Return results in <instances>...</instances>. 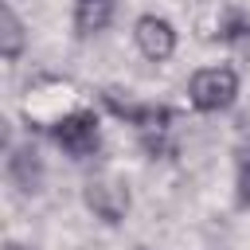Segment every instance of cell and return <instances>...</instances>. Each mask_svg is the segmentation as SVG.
Instances as JSON below:
<instances>
[{"instance_id": "obj_1", "label": "cell", "mask_w": 250, "mask_h": 250, "mask_svg": "<svg viewBox=\"0 0 250 250\" xmlns=\"http://www.w3.org/2000/svg\"><path fill=\"white\" fill-rule=\"evenodd\" d=\"M98 98H102V105H105L117 121H125V125L137 133V141H141L145 152H152V156H156V152H168V133H172V121H176V113H172L168 105L121 98V90H102Z\"/></svg>"}, {"instance_id": "obj_2", "label": "cell", "mask_w": 250, "mask_h": 250, "mask_svg": "<svg viewBox=\"0 0 250 250\" xmlns=\"http://www.w3.org/2000/svg\"><path fill=\"white\" fill-rule=\"evenodd\" d=\"M238 86L242 82L230 62H211L188 78V102L195 113H227L238 102Z\"/></svg>"}, {"instance_id": "obj_3", "label": "cell", "mask_w": 250, "mask_h": 250, "mask_svg": "<svg viewBox=\"0 0 250 250\" xmlns=\"http://www.w3.org/2000/svg\"><path fill=\"white\" fill-rule=\"evenodd\" d=\"M47 133L70 160H90L102 148V117L94 109H66L47 125Z\"/></svg>"}, {"instance_id": "obj_4", "label": "cell", "mask_w": 250, "mask_h": 250, "mask_svg": "<svg viewBox=\"0 0 250 250\" xmlns=\"http://www.w3.org/2000/svg\"><path fill=\"white\" fill-rule=\"evenodd\" d=\"M82 203L94 219H102L105 227H117V223H125V215L133 207V191H129L125 180L102 172V176H90L82 184Z\"/></svg>"}, {"instance_id": "obj_5", "label": "cell", "mask_w": 250, "mask_h": 250, "mask_svg": "<svg viewBox=\"0 0 250 250\" xmlns=\"http://www.w3.org/2000/svg\"><path fill=\"white\" fill-rule=\"evenodd\" d=\"M133 43H137L141 59H148V62H168V59L176 55L180 35H176V23H172L168 16L145 12V16L133 20Z\"/></svg>"}, {"instance_id": "obj_6", "label": "cell", "mask_w": 250, "mask_h": 250, "mask_svg": "<svg viewBox=\"0 0 250 250\" xmlns=\"http://www.w3.org/2000/svg\"><path fill=\"white\" fill-rule=\"evenodd\" d=\"M4 176H8V180H12V188H20L23 195H35V191L43 188V176H47L39 148H35L31 141H23V145H8Z\"/></svg>"}, {"instance_id": "obj_7", "label": "cell", "mask_w": 250, "mask_h": 250, "mask_svg": "<svg viewBox=\"0 0 250 250\" xmlns=\"http://www.w3.org/2000/svg\"><path fill=\"white\" fill-rule=\"evenodd\" d=\"M113 12H117V0H74L70 27H74L78 39H90V35H98L113 23Z\"/></svg>"}, {"instance_id": "obj_8", "label": "cell", "mask_w": 250, "mask_h": 250, "mask_svg": "<svg viewBox=\"0 0 250 250\" xmlns=\"http://www.w3.org/2000/svg\"><path fill=\"white\" fill-rule=\"evenodd\" d=\"M27 51V23L20 20V12L12 4L0 8V55L4 62H20Z\"/></svg>"}, {"instance_id": "obj_9", "label": "cell", "mask_w": 250, "mask_h": 250, "mask_svg": "<svg viewBox=\"0 0 250 250\" xmlns=\"http://www.w3.org/2000/svg\"><path fill=\"white\" fill-rule=\"evenodd\" d=\"M219 43L230 47L234 55L250 59V12H242V8H227V12L219 16Z\"/></svg>"}, {"instance_id": "obj_10", "label": "cell", "mask_w": 250, "mask_h": 250, "mask_svg": "<svg viewBox=\"0 0 250 250\" xmlns=\"http://www.w3.org/2000/svg\"><path fill=\"white\" fill-rule=\"evenodd\" d=\"M234 203L250 207V141L234 148Z\"/></svg>"}, {"instance_id": "obj_11", "label": "cell", "mask_w": 250, "mask_h": 250, "mask_svg": "<svg viewBox=\"0 0 250 250\" xmlns=\"http://www.w3.org/2000/svg\"><path fill=\"white\" fill-rule=\"evenodd\" d=\"M4 250H27V246H20V242H8V246H4Z\"/></svg>"}, {"instance_id": "obj_12", "label": "cell", "mask_w": 250, "mask_h": 250, "mask_svg": "<svg viewBox=\"0 0 250 250\" xmlns=\"http://www.w3.org/2000/svg\"><path fill=\"white\" fill-rule=\"evenodd\" d=\"M137 250H145V246H137Z\"/></svg>"}]
</instances>
